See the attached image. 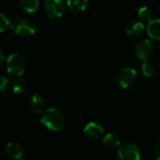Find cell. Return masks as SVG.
Here are the masks:
<instances>
[{"mask_svg": "<svg viewBox=\"0 0 160 160\" xmlns=\"http://www.w3.org/2000/svg\"><path fill=\"white\" fill-rule=\"evenodd\" d=\"M46 107L45 98L39 94H34L29 99V108L35 114H40L44 112Z\"/></svg>", "mask_w": 160, "mask_h": 160, "instance_id": "10", "label": "cell"}, {"mask_svg": "<svg viewBox=\"0 0 160 160\" xmlns=\"http://www.w3.org/2000/svg\"><path fill=\"white\" fill-rule=\"evenodd\" d=\"M38 0H19V6L21 9L25 13H34L38 8Z\"/></svg>", "mask_w": 160, "mask_h": 160, "instance_id": "15", "label": "cell"}, {"mask_svg": "<svg viewBox=\"0 0 160 160\" xmlns=\"http://www.w3.org/2000/svg\"><path fill=\"white\" fill-rule=\"evenodd\" d=\"M118 156L121 160H141V150L132 142H125L118 148Z\"/></svg>", "mask_w": 160, "mask_h": 160, "instance_id": "4", "label": "cell"}, {"mask_svg": "<svg viewBox=\"0 0 160 160\" xmlns=\"http://www.w3.org/2000/svg\"><path fill=\"white\" fill-rule=\"evenodd\" d=\"M142 74L147 77H153L155 72H156V66L153 62H151L150 60H145L142 62Z\"/></svg>", "mask_w": 160, "mask_h": 160, "instance_id": "17", "label": "cell"}, {"mask_svg": "<svg viewBox=\"0 0 160 160\" xmlns=\"http://www.w3.org/2000/svg\"><path fill=\"white\" fill-rule=\"evenodd\" d=\"M12 31L20 37H30L36 32L34 22L26 16H18L11 22Z\"/></svg>", "mask_w": 160, "mask_h": 160, "instance_id": "2", "label": "cell"}, {"mask_svg": "<svg viewBox=\"0 0 160 160\" xmlns=\"http://www.w3.org/2000/svg\"><path fill=\"white\" fill-rule=\"evenodd\" d=\"M44 10L49 18H61L66 10L63 0H44Z\"/></svg>", "mask_w": 160, "mask_h": 160, "instance_id": "6", "label": "cell"}, {"mask_svg": "<svg viewBox=\"0 0 160 160\" xmlns=\"http://www.w3.org/2000/svg\"><path fill=\"white\" fill-rule=\"evenodd\" d=\"M145 30V25L142 22L140 21H132L126 27V34L131 38H136L141 37Z\"/></svg>", "mask_w": 160, "mask_h": 160, "instance_id": "11", "label": "cell"}, {"mask_svg": "<svg viewBox=\"0 0 160 160\" xmlns=\"http://www.w3.org/2000/svg\"><path fill=\"white\" fill-rule=\"evenodd\" d=\"M5 154L10 159H21L23 156V148L17 142H9L5 145Z\"/></svg>", "mask_w": 160, "mask_h": 160, "instance_id": "9", "label": "cell"}, {"mask_svg": "<svg viewBox=\"0 0 160 160\" xmlns=\"http://www.w3.org/2000/svg\"><path fill=\"white\" fill-rule=\"evenodd\" d=\"M138 16L142 22H150L153 20V11L147 7H142L138 11Z\"/></svg>", "mask_w": 160, "mask_h": 160, "instance_id": "18", "label": "cell"}, {"mask_svg": "<svg viewBox=\"0 0 160 160\" xmlns=\"http://www.w3.org/2000/svg\"><path fill=\"white\" fill-rule=\"evenodd\" d=\"M83 134L90 140L100 139L104 134L102 126L97 122H89L83 128Z\"/></svg>", "mask_w": 160, "mask_h": 160, "instance_id": "8", "label": "cell"}, {"mask_svg": "<svg viewBox=\"0 0 160 160\" xmlns=\"http://www.w3.org/2000/svg\"><path fill=\"white\" fill-rule=\"evenodd\" d=\"M137 80V71L132 68H124L115 76L116 83L122 88H128Z\"/></svg>", "mask_w": 160, "mask_h": 160, "instance_id": "5", "label": "cell"}, {"mask_svg": "<svg viewBox=\"0 0 160 160\" xmlns=\"http://www.w3.org/2000/svg\"><path fill=\"white\" fill-rule=\"evenodd\" d=\"M0 55H1V60H0V63H1V65H3V62L5 61V56H4V52H0Z\"/></svg>", "mask_w": 160, "mask_h": 160, "instance_id": "22", "label": "cell"}, {"mask_svg": "<svg viewBox=\"0 0 160 160\" xmlns=\"http://www.w3.org/2000/svg\"><path fill=\"white\" fill-rule=\"evenodd\" d=\"M154 155H155L156 159L160 160V140L158 141V142L156 143L154 147Z\"/></svg>", "mask_w": 160, "mask_h": 160, "instance_id": "21", "label": "cell"}, {"mask_svg": "<svg viewBox=\"0 0 160 160\" xmlns=\"http://www.w3.org/2000/svg\"><path fill=\"white\" fill-rule=\"evenodd\" d=\"M9 25H11V22H9V20L6 17L5 14H1L0 15V31L2 33L5 32L9 27Z\"/></svg>", "mask_w": 160, "mask_h": 160, "instance_id": "19", "label": "cell"}, {"mask_svg": "<svg viewBox=\"0 0 160 160\" xmlns=\"http://www.w3.org/2000/svg\"><path fill=\"white\" fill-rule=\"evenodd\" d=\"M102 143L107 149H115L119 148L121 145L120 139L116 134L113 133H108L102 138Z\"/></svg>", "mask_w": 160, "mask_h": 160, "instance_id": "13", "label": "cell"}, {"mask_svg": "<svg viewBox=\"0 0 160 160\" xmlns=\"http://www.w3.org/2000/svg\"><path fill=\"white\" fill-rule=\"evenodd\" d=\"M146 30L150 38L154 40H160V19L152 20L148 23Z\"/></svg>", "mask_w": 160, "mask_h": 160, "instance_id": "12", "label": "cell"}, {"mask_svg": "<svg viewBox=\"0 0 160 160\" xmlns=\"http://www.w3.org/2000/svg\"><path fill=\"white\" fill-rule=\"evenodd\" d=\"M67 3L68 8L76 13L84 11L88 6V0H68Z\"/></svg>", "mask_w": 160, "mask_h": 160, "instance_id": "16", "label": "cell"}, {"mask_svg": "<svg viewBox=\"0 0 160 160\" xmlns=\"http://www.w3.org/2000/svg\"><path fill=\"white\" fill-rule=\"evenodd\" d=\"M28 88V84L27 82L21 78V77H17L16 79H14L11 82V89L12 92L16 95H22L27 91Z\"/></svg>", "mask_w": 160, "mask_h": 160, "instance_id": "14", "label": "cell"}, {"mask_svg": "<svg viewBox=\"0 0 160 160\" xmlns=\"http://www.w3.org/2000/svg\"><path fill=\"white\" fill-rule=\"evenodd\" d=\"M134 52L140 60H148L153 52V44L148 39H142L136 43Z\"/></svg>", "mask_w": 160, "mask_h": 160, "instance_id": "7", "label": "cell"}, {"mask_svg": "<svg viewBox=\"0 0 160 160\" xmlns=\"http://www.w3.org/2000/svg\"><path fill=\"white\" fill-rule=\"evenodd\" d=\"M26 60L20 53L10 54L6 61V71L10 76L20 77L26 70Z\"/></svg>", "mask_w": 160, "mask_h": 160, "instance_id": "3", "label": "cell"}, {"mask_svg": "<svg viewBox=\"0 0 160 160\" xmlns=\"http://www.w3.org/2000/svg\"><path fill=\"white\" fill-rule=\"evenodd\" d=\"M39 122L52 131H60L66 125V117L60 110L50 108L42 114Z\"/></svg>", "mask_w": 160, "mask_h": 160, "instance_id": "1", "label": "cell"}, {"mask_svg": "<svg viewBox=\"0 0 160 160\" xmlns=\"http://www.w3.org/2000/svg\"><path fill=\"white\" fill-rule=\"evenodd\" d=\"M8 86V80L5 76H1V85H0V92L3 94Z\"/></svg>", "mask_w": 160, "mask_h": 160, "instance_id": "20", "label": "cell"}]
</instances>
